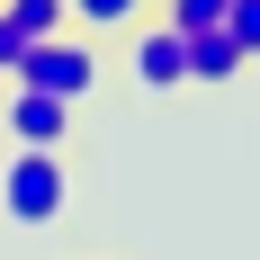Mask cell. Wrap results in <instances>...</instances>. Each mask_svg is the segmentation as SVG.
<instances>
[{"label":"cell","instance_id":"cell-10","mask_svg":"<svg viewBox=\"0 0 260 260\" xmlns=\"http://www.w3.org/2000/svg\"><path fill=\"white\" fill-rule=\"evenodd\" d=\"M27 45H36V36H27V27L0 9V72H18V54H27Z\"/></svg>","mask_w":260,"mask_h":260},{"label":"cell","instance_id":"cell-6","mask_svg":"<svg viewBox=\"0 0 260 260\" xmlns=\"http://www.w3.org/2000/svg\"><path fill=\"white\" fill-rule=\"evenodd\" d=\"M153 9V0H72V27H90V36H108V27H135Z\"/></svg>","mask_w":260,"mask_h":260},{"label":"cell","instance_id":"cell-7","mask_svg":"<svg viewBox=\"0 0 260 260\" xmlns=\"http://www.w3.org/2000/svg\"><path fill=\"white\" fill-rule=\"evenodd\" d=\"M0 9H9L27 36H63V27H72V0H0Z\"/></svg>","mask_w":260,"mask_h":260},{"label":"cell","instance_id":"cell-8","mask_svg":"<svg viewBox=\"0 0 260 260\" xmlns=\"http://www.w3.org/2000/svg\"><path fill=\"white\" fill-rule=\"evenodd\" d=\"M224 9H234V0H161V18L180 27V36H207V27H224Z\"/></svg>","mask_w":260,"mask_h":260},{"label":"cell","instance_id":"cell-3","mask_svg":"<svg viewBox=\"0 0 260 260\" xmlns=\"http://www.w3.org/2000/svg\"><path fill=\"white\" fill-rule=\"evenodd\" d=\"M126 72L144 99H171V90H188V36L171 18H144L135 27V45H126Z\"/></svg>","mask_w":260,"mask_h":260},{"label":"cell","instance_id":"cell-4","mask_svg":"<svg viewBox=\"0 0 260 260\" xmlns=\"http://www.w3.org/2000/svg\"><path fill=\"white\" fill-rule=\"evenodd\" d=\"M9 144H45V153H63V144H72V99L9 81Z\"/></svg>","mask_w":260,"mask_h":260},{"label":"cell","instance_id":"cell-2","mask_svg":"<svg viewBox=\"0 0 260 260\" xmlns=\"http://www.w3.org/2000/svg\"><path fill=\"white\" fill-rule=\"evenodd\" d=\"M9 81H27V90H54V99H90V90H99V45H90V36H72V27H63V36H36V45L18 54V72Z\"/></svg>","mask_w":260,"mask_h":260},{"label":"cell","instance_id":"cell-9","mask_svg":"<svg viewBox=\"0 0 260 260\" xmlns=\"http://www.w3.org/2000/svg\"><path fill=\"white\" fill-rule=\"evenodd\" d=\"M224 27H234V45L260 63V0H234V9H224Z\"/></svg>","mask_w":260,"mask_h":260},{"label":"cell","instance_id":"cell-5","mask_svg":"<svg viewBox=\"0 0 260 260\" xmlns=\"http://www.w3.org/2000/svg\"><path fill=\"white\" fill-rule=\"evenodd\" d=\"M242 63H251V54L234 45V27L188 36V90H224V81H242Z\"/></svg>","mask_w":260,"mask_h":260},{"label":"cell","instance_id":"cell-1","mask_svg":"<svg viewBox=\"0 0 260 260\" xmlns=\"http://www.w3.org/2000/svg\"><path fill=\"white\" fill-rule=\"evenodd\" d=\"M63 207H72V161L63 153L18 144V153L0 161V215H9V224H54Z\"/></svg>","mask_w":260,"mask_h":260}]
</instances>
